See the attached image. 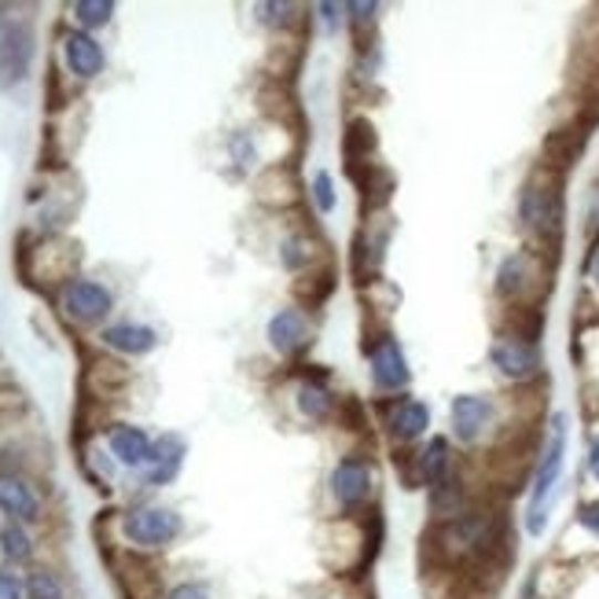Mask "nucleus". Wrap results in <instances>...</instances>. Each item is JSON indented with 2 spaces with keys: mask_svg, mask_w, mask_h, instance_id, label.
<instances>
[{
  "mask_svg": "<svg viewBox=\"0 0 599 599\" xmlns=\"http://www.w3.org/2000/svg\"><path fill=\"white\" fill-rule=\"evenodd\" d=\"M493 420V405L478 394H459L453 401V434L459 442H475V437L489 427Z\"/></svg>",
  "mask_w": 599,
  "mask_h": 599,
  "instance_id": "4468645a",
  "label": "nucleus"
},
{
  "mask_svg": "<svg viewBox=\"0 0 599 599\" xmlns=\"http://www.w3.org/2000/svg\"><path fill=\"white\" fill-rule=\"evenodd\" d=\"M331 493H335L342 512H353L368 504V497H372V467H368V459L342 456L335 471H331Z\"/></svg>",
  "mask_w": 599,
  "mask_h": 599,
  "instance_id": "423d86ee",
  "label": "nucleus"
},
{
  "mask_svg": "<svg viewBox=\"0 0 599 599\" xmlns=\"http://www.w3.org/2000/svg\"><path fill=\"white\" fill-rule=\"evenodd\" d=\"M0 512L22 526L41 523V497L19 471H0Z\"/></svg>",
  "mask_w": 599,
  "mask_h": 599,
  "instance_id": "0eeeda50",
  "label": "nucleus"
},
{
  "mask_svg": "<svg viewBox=\"0 0 599 599\" xmlns=\"http://www.w3.org/2000/svg\"><path fill=\"white\" fill-rule=\"evenodd\" d=\"M489 357H493V364H497L508 379H529V375L537 372V364H540L537 345L526 342V339H518V335H500L497 342H493Z\"/></svg>",
  "mask_w": 599,
  "mask_h": 599,
  "instance_id": "9d476101",
  "label": "nucleus"
},
{
  "mask_svg": "<svg viewBox=\"0 0 599 599\" xmlns=\"http://www.w3.org/2000/svg\"><path fill=\"white\" fill-rule=\"evenodd\" d=\"M63 313L78 320V324H96L114 309V295L96 280H85V276H74L63 287Z\"/></svg>",
  "mask_w": 599,
  "mask_h": 599,
  "instance_id": "20e7f679",
  "label": "nucleus"
},
{
  "mask_svg": "<svg viewBox=\"0 0 599 599\" xmlns=\"http://www.w3.org/2000/svg\"><path fill=\"white\" fill-rule=\"evenodd\" d=\"M581 523L589 526V529H596V534H599V504H589V508L581 512Z\"/></svg>",
  "mask_w": 599,
  "mask_h": 599,
  "instance_id": "c85d7f7f",
  "label": "nucleus"
},
{
  "mask_svg": "<svg viewBox=\"0 0 599 599\" xmlns=\"http://www.w3.org/2000/svg\"><path fill=\"white\" fill-rule=\"evenodd\" d=\"M0 548H4V556L11 562H30L33 540L27 534V526H22V523H8L4 529H0Z\"/></svg>",
  "mask_w": 599,
  "mask_h": 599,
  "instance_id": "412c9836",
  "label": "nucleus"
},
{
  "mask_svg": "<svg viewBox=\"0 0 599 599\" xmlns=\"http://www.w3.org/2000/svg\"><path fill=\"white\" fill-rule=\"evenodd\" d=\"M107 445H111V456L125 467H147L155 453V442L147 437V431L133 427V423H114L107 431Z\"/></svg>",
  "mask_w": 599,
  "mask_h": 599,
  "instance_id": "9b49d317",
  "label": "nucleus"
},
{
  "mask_svg": "<svg viewBox=\"0 0 599 599\" xmlns=\"http://www.w3.org/2000/svg\"><path fill=\"white\" fill-rule=\"evenodd\" d=\"M63 60H66V71H71L74 78L92 82L96 74H103L107 55H103V44L92 38V33L71 30V33H63Z\"/></svg>",
  "mask_w": 599,
  "mask_h": 599,
  "instance_id": "1a4fd4ad",
  "label": "nucleus"
},
{
  "mask_svg": "<svg viewBox=\"0 0 599 599\" xmlns=\"http://www.w3.org/2000/svg\"><path fill=\"white\" fill-rule=\"evenodd\" d=\"M313 199H317V206H320L324 214L335 210V203H339V199H335V180H331L328 169H320L317 177H313Z\"/></svg>",
  "mask_w": 599,
  "mask_h": 599,
  "instance_id": "b1692460",
  "label": "nucleus"
},
{
  "mask_svg": "<svg viewBox=\"0 0 599 599\" xmlns=\"http://www.w3.org/2000/svg\"><path fill=\"white\" fill-rule=\"evenodd\" d=\"M180 515L173 508H158V504H141V508L125 512L122 518V534L130 545L144 548V551H158V548H169L173 540L180 537Z\"/></svg>",
  "mask_w": 599,
  "mask_h": 599,
  "instance_id": "7ed1b4c3",
  "label": "nucleus"
},
{
  "mask_svg": "<svg viewBox=\"0 0 599 599\" xmlns=\"http://www.w3.org/2000/svg\"><path fill=\"white\" fill-rule=\"evenodd\" d=\"M420 475L427 486H437L442 478H448V445L445 437H434V442L420 453Z\"/></svg>",
  "mask_w": 599,
  "mask_h": 599,
  "instance_id": "a211bd4d",
  "label": "nucleus"
},
{
  "mask_svg": "<svg viewBox=\"0 0 599 599\" xmlns=\"http://www.w3.org/2000/svg\"><path fill=\"white\" fill-rule=\"evenodd\" d=\"M345 11H353L357 22H368V19L375 16V4H345Z\"/></svg>",
  "mask_w": 599,
  "mask_h": 599,
  "instance_id": "cd10ccee",
  "label": "nucleus"
},
{
  "mask_svg": "<svg viewBox=\"0 0 599 599\" xmlns=\"http://www.w3.org/2000/svg\"><path fill=\"white\" fill-rule=\"evenodd\" d=\"M184 442L177 434H166L155 442V453H152V464H147V486H166V482L177 478V471L184 464Z\"/></svg>",
  "mask_w": 599,
  "mask_h": 599,
  "instance_id": "dca6fc26",
  "label": "nucleus"
},
{
  "mask_svg": "<svg viewBox=\"0 0 599 599\" xmlns=\"http://www.w3.org/2000/svg\"><path fill=\"white\" fill-rule=\"evenodd\" d=\"M526 269H529L526 255H512L508 261L500 265V272H497V291L504 298H515L526 287Z\"/></svg>",
  "mask_w": 599,
  "mask_h": 599,
  "instance_id": "4be33fe9",
  "label": "nucleus"
},
{
  "mask_svg": "<svg viewBox=\"0 0 599 599\" xmlns=\"http://www.w3.org/2000/svg\"><path fill=\"white\" fill-rule=\"evenodd\" d=\"M518 217H523L529 233L556 236L562 228V199L545 184H526L523 199H518Z\"/></svg>",
  "mask_w": 599,
  "mask_h": 599,
  "instance_id": "39448f33",
  "label": "nucleus"
},
{
  "mask_svg": "<svg viewBox=\"0 0 599 599\" xmlns=\"http://www.w3.org/2000/svg\"><path fill=\"white\" fill-rule=\"evenodd\" d=\"M309 339H313V328H309L306 313H298V309H280V313H272V320H269V345L280 357H291L298 350H306Z\"/></svg>",
  "mask_w": 599,
  "mask_h": 599,
  "instance_id": "f8f14e48",
  "label": "nucleus"
},
{
  "mask_svg": "<svg viewBox=\"0 0 599 599\" xmlns=\"http://www.w3.org/2000/svg\"><path fill=\"white\" fill-rule=\"evenodd\" d=\"M306 261H309V255H306L302 239H287V244H283V265H287V269H298V265H306Z\"/></svg>",
  "mask_w": 599,
  "mask_h": 599,
  "instance_id": "bb28decb",
  "label": "nucleus"
},
{
  "mask_svg": "<svg viewBox=\"0 0 599 599\" xmlns=\"http://www.w3.org/2000/svg\"><path fill=\"white\" fill-rule=\"evenodd\" d=\"M298 409H302V416H309V420H324L331 412V394L320 383L298 386Z\"/></svg>",
  "mask_w": 599,
  "mask_h": 599,
  "instance_id": "5701e85b",
  "label": "nucleus"
},
{
  "mask_svg": "<svg viewBox=\"0 0 599 599\" xmlns=\"http://www.w3.org/2000/svg\"><path fill=\"white\" fill-rule=\"evenodd\" d=\"M100 342L111 345V350L125 353V357H144V353H152L158 345V331L147 328V324H130V320H122V324L103 328Z\"/></svg>",
  "mask_w": 599,
  "mask_h": 599,
  "instance_id": "ddd939ff",
  "label": "nucleus"
},
{
  "mask_svg": "<svg viewBox=\"0 0 599 599\" xmlns=\"http://www.w3.org/2000/svg\"><path fill=\"white\" fill-rule=\"evenodd\" d=\"M27 599H66L60 574L49 567H38L27 574Z\"/></svg>",
  "mask_w": 599,
  "mask_h": 599,
  "instance_id": "aec40b11",
  "label": "nucleus"
},
{
  "mask_svg": "<svg viewBox=\"0 0 599 599\" xmlns=\"http://www.w3.org/2000/svg\"><path fill=\"white\" fill-rule=\"evenodd\" d=\"M562 459H567V420L556 416V420H551V431H548V445H545V453H540L534 489H529V508H526V529H529V534H545L548 508H551L556 489H559Z\"/></svg>",
  "mask_w": 599,
  "mask_h": 599,
  "instance_id": "f03ea898",
  "label": "nucleus"
},
{
  "mask_svg": "<svg viewBox=\"0 0 599 599\" xmlns=\"http://www.w3.org/2000/svg\"><path fill=\"white\" fill-rule=\"evenodd\" d=\"M0 599H27V581L19 574L4 570L0 574Z\"/></svg>",
  "mask_w": 599,
  "mask_h": 599,
  "instance_id": "393cba45",
  "label": "nucleus"
},
{
  "mask_svg": "<svg viewBox=\"0 0 599 599\" xmlns=\"http://www.w3.org/2000/svg\"><path fill=\"white\" fill-rule=\"evenodd\" d=\"M27 8L0 4V89H11L27 82L33 52H38V33H33V19L22 16Z\"/></svg>",
  "mask_w": 599,
  "mask_h": 599,
  "instance_id": "f257e3e1",
  "label": "nucleus"
},
{
  "mask_svg": "<svg viewBox=\"0 0 599 599\" xmlns=\"http://www.w3.org/2000/svg\"><path fill=\"white\" fill-rule=\"evenodd\" d=\"M372 383L379 390H386V394L409 386V361H405V350H401L397 339L383 335L375 342V350H372Z\"/></svg>",
  "mask_w": 599,
  "mask_h": 599,
  "instance_id": "6e6552de",
  "label": "nucleus"
},
{
  "mask_svg": "<svg viewBox=\"0 0 599 599\" xmlns=\"http://www.w3.org/2000/svg\"><path fill=\"white\" fill-rule=\"evenodd\" d=\"M71 16H74L78 27H82V30L89 33V30L107 27L111 16H114V4H111V0H74V4H71Z\"/></svg>",
  "mask_w": 599,
  "mask_h": 599,
  "instance_id": "6ab92c4d",
  "label": "nucleus"
},
{
  "mask_svg": "<svg viewBox=\"0 0 599 599\" xmlns=\"http://www.w3.org/2000/svg\"><path fill=\"white\" fill-rule=\"evenodd\" d=\"M486 537H489V518L482 512L453 518V523L445 526V534H442L445 548L459 551V556H464V551H475L478 545H486Z\"/></svg>",
  "mask_w": 599,
  "mask_h": 599,
  "instance_id": "2eb2a0df",
  "label": "nucleus"
},
{
  "mask_svg": "<svg viewBox=\"0 0 599 599\" xmlns=\"http://www.w3.org/2000/svg\"><path fill=\"white\" fill-rule=\"evenodd\" d=\"M589 272H592V280L599 283V247L592 250V261H589Z\"/></svg>",
  "mask_w": 599,
  "mask_h": 599,
  "instance_id": "7c9ffc66",
  "label": "nucleus"
},
{
  "mask_svg": "<svg viewBox=\"0 0 599 599\" xmlns=\"http://www.w3.org/2000/svg\"><path fill=\"white\" fill-rule=\"evenodd\" d=\"M589 471H592V475L599 478V437L592 442V453H589Z\"/></svg>",
  "mask_w": 599,
  "mask_h": 599,
  "instance_id": "c756f323",
  "label": "nucleus"
},
{
  "mask_svg": "<svg viewBox=\"0 0 599 599\" xmlns=\"http://www.w3.org/2000/svg\"><path fill=\"white\" fill-rule=\"evenodd\" d=\"M431 427V409L423 401H401V405L390 412V434L397 442H416V437Z\"/></svg>",
  "mask_w": 599,
  "mask_h": 599,
  "instance_id": "f3484780",
  "label": "nucleus"
},
{
  "mask_svg": "<svg viewBox=\"0 0 599 599\" xmlns=\"http://www.w3.org/2000/svg\"><path fill=\"white\" fill-rule=\"evenodd\" d=\"M163 599H210V589L203 581H184L177 589H169Z\"/></svg>",
  "mask_w": 599,
  "mask_h": 599,
  "instance_id": "a878e982",
  "label": "nucleus"
}]
</instances>
